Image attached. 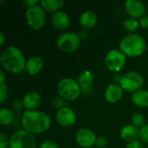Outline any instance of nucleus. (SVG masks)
Masks as SVG:
<instances>
[{
  "mask_svg": "<svg viewBox=\"0 0 148 148\" xmlns=\"http://www.w3.org/2000/svg\"><path fill=\"white\" fill-rule=\"evenodd\" d=\"M25 17L28 25L35 30L42 29L46 23L45 10L40 4L27 8L25 11Z\"/></svg>",
  "mask_w": 148,
  "mask_h": 148,
  "instance_id": "0eeeda50",
  "label": "nucleus"
},
{
  "mask_svg": "<svg viewBox=\"0 0 148 148\" xmlns=\"http://www.w3.org/2000/svg\"><path fill=\"white\" fill-rule=\"evenodd\" d=\"M127 62V56L120 49H111L109 50L104 58V64L106 68L112 72L121 71Z\"/></svg>",
  "mask_w": 148,
  "mask_h": 148,
  "instance_id": "6e6552de",
  "label": "nucleus"
},
{
  "mask_svg": "<svg viewBox=\"0 0 148 148\" xmlns=\"http://www.w3.org/2000/svg\"><path fill=\"white\" fill-rule=\"evenodd\" d=\"M79 23L83 29H92L97 23V16L92 10H86L80 16Z\"/></svg>",
  "mask_w": 148,
  "mask_h": 148,
  "instance_id": "f3484780",
  "label": "nucleus"
},
{
  "mask_svg": "<svg viewBox=\"0 0 148 148\" xmlns=\"http://www.w3.org/2000/svg\"><path fill=\"white\" fill-rule=\"evenodd\" d=\"M41 95L35 91H29L26 93L22 100L23 107L26 110H36L41 104Z\"/></svg>",
  "mask_w": 148,
  "mask_h": 148,
  "instance_id": "2eb2a0df",
  "label": "nucleus"
},
{
  "mask_svg": "<svg viewBox=\"0 0 148 148\" xmlns=\"http://www.w3.org/2000/svg\"><path fill=\"white\" fill-rule=\"evenodd\" d=\"M95 146L97 148H105L108 146V140L104 136H98Z\"/></svg>",
  "mask_w": 148,
  "mask_h": 148,
  "instance_id": "c85d7f7f",
  "label": "nucleus"
},
{
  "mask_svg": "<svg viewBox=\"0 0 148 148\" xmlns=\"http://www.w3.org/2000/svg\"><path fill=\"white\" fill-rule=\"evenodd\" d=\"M126 148H145L143 143L140 141V140H134V141H131V142H128Z\"/></svg>",
  "mask_w": 148,
  "mask_h": 148,
  "instance_id": "7c9ffc66",
  "label": "nucleus"
},
{
  "mask_svg": "<svg viewBox=\"0 0 148 148\" xmlns=\"http://www.w3.org/2000/svg\"><path fill=\"white\" fill-rule=\"evenodd\" d=\"M131 121H132V124L134 126H135L136 127H138L139 129H140L141 127H143L146 125L145 116L140 113H135L134 114H133V116L131 118Z\"/></svg>",
  "mask_w": 148,
  "mask_h": 148,
  "instance_id": "b1692460",
  "label": "nucleus"
},
{
  "mask_svg": "<svg viewBox=\"0 0 148 148\" xmlns=\"http://www.w3.org/2000/svg\"><path fill=\"white\" fill-rule=\"evenodd\" d=\"M10 147V138L4 134H0V148H9Z\"/></svg>",
  "mask_w": 148,
  "mask_h": 148,
  "instance_id": "cd10ccee",
  "label": "nucleus"
},
{
  "mask_svg": "<svg viewBox=\"0 0 148 148\" xmlns=\"http://www.w3.org/2000/svg\"><path fill=\"white\" fill-rule=\"evenodd\" d=\"M23 3L28 7H32V6H35V5H37L38 3H40V1L38 0H25L23 2Z\"/></svg>",
  "mask_w": 148,
  "mask_h": 148,
  "instance_id": "473e14b6",
  "label": "nucleus"
},
{
  "mask_svg": "<svg viewBox=\"0 0 148 148\" xmlns=\"http://www.w3.org/2000/svg\"><path fill=\"white\" fill-rule=\"evenodd\" d=\"M15 119L14 113L7 108H1L0 109V123L2 126H8L10 125Z\"/></svg>",
  "mask_w": 148,
  "mask_h": 148,
  "instance_id": "4be33fe9",
  "label": "nucleus"
},
{
  "mask_svg": "<svg viewBox=\"0 0 148 148\" xmlns=\"http://www.w3.org/2000/svg\"><path fill=\"white\" fill-rule=\"evenodd\" d=\"M39 148H60V147L54 141L51 140H45L42 142L39 146Z\"/></svg>",
  "mask_w": 148,
  "mask_h": 148,
  "instance_id": "c756f323",
  "label": "nucleus"
},
{
  "mask_svg": "<svg viewBox=\"0 0 148 148\" xmlns=\"http://www.w3.org/2000/svg\"><path fill=\"white\" fill-rule=\"evenodd\" d=\"M144 84V77L138 71H128L121 75L120 85L124 91L134 93L141 89Z\"/></svg>",
  "mask_w": 148,
  "mask_h": 148,
  "instance_id": "423d86ee",
  "label": "nucleus"
},
{
  "mask_svg": "<svg viewBox=\"0 0 148 148\" xmlns=\"http://www.w3.org/2000/svg\"><path fill=\"white\" fill-rule=\"evenodd\" d=\"M56 119L57 123L63 127H72L76 121V114L69 107H64L56 112Z\"/></svg>",
  "mask_w": 148,
  "mask_h": 148,
  "instance_id": "9b49d317",
  "label": "nucleus"
},
{
  "mask_svg": "<svg viewBox=\"0 0 148 148\" xmlns=\"http://www.w3.org/2000/svg\"><path fill=\"white\" fill-rule=\"evenodd\" d=\"M139 138L142 142L148 144V124H146L143 127L140 129Z\"/></svg>",
  "mask_w": 148,
  "mask_h": 148,
  "instance_id": "a878e982",
  "label": "nucleus"
},
{
  "mask_svg": "<svg viewBox=\"0 0 148 148\" xmlns=\"http://www.w3.org/2000/svg\"><path fill=\"white\" fill-rule=\"evenodd\" d=\"M147 148H148V147H147Z\"/></svg>",
  "mask_w": 148,
  "mask_h": 148,
  "instance_id": "c9c22d12",
  "label": "nucleus"
},
{
  "mask_svg": "<svg viewBox=\"0 0 148 148\" xmlns=\"http://www.w3.org/2000/svg\"><path fill=\"white\" fill-rule=\"evenodd\" d=\"M121 138L127 142L136 140L140 135V129L133 124H128L123 127L121 130Z\"/></svg>",
  "mask_w": 148,
  "mask_h": 148,
  "instance_id": "a211bd4d",
  "label": "nucleus"
},
{
  "mask_svg": "<svg viewBox=\"0 0 148 148\" xmlns=\"http://www.w3.org/2000/svg\"><path fill=\"white\" fill-rule=\"evenodd\" d=\"M77 82L80 85L82 91L87 90L91 88L94 83V75L89 70H84L80 73L78 75Z\"/></svg>",
  "mask_w": 148,
  "mask_h": 148,
  "instance_id": "aec40b11",
  "label": "nucleus"
},
{
  "mask_svg": "<svg viewBox=\"0 0 148 148\" xmlns=\"http://www.w3.org/2000/svg\"><path fill=\"white\" fill-rule=\"evenodd\" d=\"M140 27V23L139 20L135 19V18H127L124 23H123V28L129 32H134L138 28Z\"/></svg>",
  "mask_w": 148,
  "mask_h": 148,
  "instance_id": "5701e85b",
  "label": "nucleus"
},
{
  "mask_svg": "<svg viewBox=\"0 0 148 148\" xmlns=\"http://www.w3.org/2000/svg\"><path fill=\"white\" fill-rule=\"evenodd\" d=\"M21 124L23 129L32 134H40L47 132L51 127V118L44 112L26 110L23 112Z\"/></svg>",
  "mask_w": 148,
  "mask_h": 148,
  "instance_id": "f257e3e1",
  "label": "nucleus"
},
{
  "mask_svg": "<svg viewBox=\"0 0 148 148\" xmlns=\"http://www.w3.org/2000/svg\"><path fill=\"white\" fill-rule=\"evenodd\" d=\"M4 42H5V36H4V34H3V32L1 31V32H0V46H1V47L3 46Z\"/></svg>",
  "mask_w": 148,
  "mask_h": 148,
  "instance_id": "f704fd0d",
  "label": "nucleus"
},
{
  "mask_svg": "<svg viewBox=\"0 0 148 148\" xmlns=\"http://www.w3.org/2000/svg\"><path fill=\"white\" fill-rule=\"evenodd\" d=\"M64 3L63 0H42L39 4L45 11L55 13L59 11Z\"/></svg>",
  "mask_w": 148,
  "mask_h": 148,
  "instance_id": "412c9836",
  "label": "nucleus"
},
{
  "mask_svg": "<svg viewBox=\"0 0 148 148\" xmlns=\"http://www.w3.org/2000/svg\"><path fill=\"white\" fill-rule=\"evenodd\" d=\"M4 82H5V74L3 70H1L0 71V85L5 84Z\"/></svg>",
  "mask_w": 148,
  "mask_h": 148,
  "instance_id": "72a5a7b5",
  "label": "nucleus"
},
{
  "mask_svg": "<svg viewBox=\"0 0 148 148\" xmlns=\"http://www.w3.org/2000/svg\"><path fill=\"white\" fill-rule=\"evenodd\" d=\"M124 90L120 84L110 83L104 92L105 100L109 103H116L122 98Z\"/></svg>",
  "mask_w": 148,
  "mask_h": 148,
  "instance_id": "ddd939ff",
  "label": "nucleus"
},
{
  "mask_svg": "<svg viewBox=\"0 0 148 148\" xmlns=\"http://www.w3.org/2000/svg\"><path fill=\"white\" fill-rule=\"evenodd\" d=\"M139 23H140V26L144 28V29H147L148 28V16L147 15H145L143 16L142 17L140 18L139 20Z\"/></svg>",
  "mask_w": 148,
  "mask_h": 148,
  "instance_id": "2f4dec72",
  "label": "nucleus"
},
{
  "mask_svg": "<svg viewBox=\"0 0 148 148\" xmlns=\"http://www.w3.org/2000/svg\"><path fill=\"white\" fill-rule=\"evenodd\" d=\"M51 23L53 27L58 30H66L70 25V19L69 15L62 10L55 12L51 16Z\"/></svg>",
  "mask_w": 148,
  "mask_h": 148,
  "instance_id": "4468645a",
  "label": "nucleus"
},
{
  "mask_svg": "<svg viewBox=\"0 0 148 148\" xmlns=\"http://www.w3.org/2000/svg\"><path fill=\"white\" fill-rule=\"evenodd\" d=\"M131 101L134 106L145 108H148V90L147 89H140L132 94Z\"/></svg>",
  "mask_w": 148,
  "mask_h": 148,
  "instance_id": "6ab92c4d",
  "label": "nucleus"
},
{
  "mask_svg": "<svg viewBox=\"0 0 148 148\" xmlns=\"http://www.w3.org/2000/svg\"><path fill=\"white\" fill-rule=\"evenodd\" d=\"M56 45L64 53H73L80 46V36L74 32H63L57 37Z\"/></svg>",
  "mask_w": 148,
  "mask_h": 148,
  "instance_id": "1a4fd4ad",
  "label": "nucleus"
},
{
  "mask_svg": "<svg viewBox=\"0 0 148 148\" xmlns=\"http://www.w3.org/2000/svg\"><path fill=\"white\" fill-rule=\"evenodd\" d=\"M125 10L132 18H140L146 15V5L141 0H127L125 2Z\"/></svg>",
  "mask_w": 148,
  "mask_h": 148,
  "instance_id": "f8f14e48",
  "label": "nucleus"
},
{
  "mask_svg": "<svg viewBox=\"0 0 148 148\" xmlns=\"http://www.w3.org/2000/svg\"><path fill=\"white\" fill-rule=\"evenodd\" d=\"M75 139L80 147L91 148L95 145L97 136L91 129L82 127L76 132Z\"/></svg>",
  "mask_w": 148,
  "mask_h": 148,
  "instance_id": "9d476101",
  "label": "nucleus"
},
{
  "mask_svg": "<svg viewBox=\"0 0 148 148\" xmlns=\"http://www.w3.org/2000/svg\"><path fill=\"white\" fill-rule=\"evenodd\" d=\"M58 95L65 101H75L76 100L82 92V88L78 82L71 78L61 79L56 86Z\"/></svg>",
  "mask_w": 148,
  "mask_h": 148,
  "instance_id": "20e7f679",
  "label": "nucleus"
},
{
  "mask_svg": "<svg viewBox=\"0 0 148 148\" xmlns=\"http://www.w3.org/2000/svg\"><path fill=\"white\" fill-rule=\"evenodd\" d=\"M9 95V88L6 84L0 85V102L3 104Z\"/></svg>",
  "mask_w": 148,
  "mask_h": 148,
  "instance_id": "393cba45",
  "label": "nucleus"
},
{
  "mask_svg": "<svg viewBox=\"0 0 148 148\" xmlns=\"http://www.w3.org/2000/svg\"><path fill=\"white\" fill-rule=\"evenodd\" d=\"M1 64L3 69L11 74H18L25 69L26 60L21 49L16 46H9L1 55Z\"/></svg>",
  "mask_w": 148,
  "mask_h": 148,
  "instance_id": "f03ea898",
  "label": "nucleus"
},
{
  "mask_svg": "<svg viewBox=\"0 0 148 148\" xmlns=\"http://www.w3.org/2000/svg\"><path fill=\"white\" fill-rule=\"evenodd\" d=\"M43 63V59L41 56H32L26 61L25 70L30 75H36L42 69Z\"/></svg>",
  "mask_w": 148,
  "mask_h": 148,
  "instance_id": "dca6fc26",
  "label": "nucleus"
},
{
  "mask_svg": "<svg viewBox=\"0 0 148 148\" xmlns=\"http://www.w3.org/2000/svg\"><path fill=\"white\" fill-rule=\"evenodd\" d=\"M9 148H36V140L34 134L24 129H19L10 137Z\"/></svg>",
  "mask_w": 148,
  "mask_h": 148,
  "instance_id": "39448f33",
  "label": "nucleus"
},
{
  "mask_svg": "<svg viewBox=\"0 0 148 148\" xmlns=\"http://www.w3.org/2000/svg\"><path fill=\"white\" fill-rule=\"evenodd\" d=\"M147 49L145 39L139 34H130L126 36L120 43V50L127 56L137 57L141 56Z\"/></svg>",
  "mask_w": 148,
  "mask_h": 148,
  "instance_id": "7ed1b4c3",
  "label": "nucleus"
},
{
  "mask_svg": "<svg viewBox=\"0 0 148 148\" xmlns=\"http://www.w3.org/2000/svg\"><path fill=\"white\" fill-rule=\"evenodd\" d=\"M65 105H66L65 100H63L60 96H57V97L54 98L53 101H52V106L54 108H58V110L64 108V107H66Z\"/></svg>",
  "mask_w": 148,
  "mask_h": 148,
  "instance_id": "bb28decb",
  "label": "nucleus"
}]
</instances>
